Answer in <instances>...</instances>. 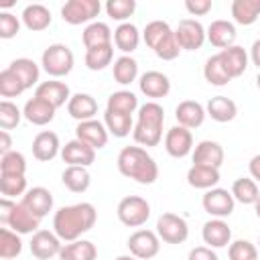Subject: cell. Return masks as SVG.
Segmentation results:
<instances>
[{"label": "cell", "instance_id": "obj_1", "mask_svg": "<svg viewBox=\"0 0 260 260\" xmlns=\"http://www.w3.org/2000/svg\"><path fill=\"white\" fill-rule=\"evenodd\" d=\"M98 211L91 203L81 201L75 205H65L53 215V232L63 242H75L81 234L89 232L95 225Z\"/></svg>", "mask_w": 260, "mask_h": 260}, {"label": "cell", "instance_id": "obj_2", "mask_svg": "<svg viewBox=\"0 0 260 260\" xmlns=\"http://www.w3.org/2000/svg\"><path fill=\"white\" fill-rule=\"evenodd\" d=\"M118 171L140 185H152L158 179V165L142 146H124L118 154Z\"/></svg>", "mask_w": 260, "mask_h": 260}, {"label": "cell", "instance_id": "obj_3", "mask_svg": "<svg viewBox=\"0 0 260 260\" xmlns=\"http://www.w3.org/2000/svg\"><path fill=\"white\" fill-rule=\"evenodd\" d=\"M0 221L4 223V228H10L20 236L39 232V223H41V219L35 217L20 201L16 203L6 197L0 199Z\"/></svg>", "mask_w": 260, "mask_h": 260}, {"label": "cell", "instance_id": "obj_4", "mask_svg": "<svg viewBox=\"0 0 260 260\" xmlns=\"http://www.w3.org/2000/svg\"><path fill=\"white\" fill-rule=\"evenodd\" d=\"M41 65L45 69L47 75L51 77H65L71 73L73 65H75V57L71 53V49L63 43H53L43 51L41 57Z\"/></svg>", "mask_w": 260, "mask_h": 260}, {"label": "cell", "instance_id": "obj_5", "mask_svg": "<svg viewBox=\"0 0 260 260\" xmlns=\"http://www.w3.org/2000/svg\"><path fill=\"white\" fill-rule=\"evenodd\" d=\"M116 213H118V219L124 225H128V228H140L150 217V203L144 197L128 195V197L120 199V203L116 207Z\"/></svg>", "mask_w": 260, "mask_h": 260}, {"label": "cell", "instance_id": "obj_6", "mask_svg": "<svg viewBox=\"0 0 260 260\" xmlns=\"http://www.w3.org/2000/svg\"><path fill=\"white\" fill-rule=\"evenodd\" d=\"M156 234L165 244H183L189 238V225L185 217L165 211L156 219Z\"/></svg>", "mask_w": 260, "mask_h": 260}, {"label": "cell", "instance_id": "obj_7", "mask_svg": "<svg viewBox=\"0 0 260 260\" xmlns=\"http://www.w3.org/2000/svg\"><path fill=\"white\" fill-rule=\"evenodd\" d=\"M102 4L100 0H69L63 4L61 8V18L67 24H85V22H93V18L100 14Z\"/></svg>", "mask_w": 260, "mask_h": 260}, {"label": "cell", "instance_id": "obj_8", "mask_svg": "<svg viewBox=\"0 0 260 260\" xmlns=\"http://www.w3.org/2000/svg\"><path fill=\"white\" fill-rule=\"evenodd\" d=\"M175 37H177V43L181 47V51H197L203 47L205 39H207V32H205V26L195 20V18H183L179 20L177 28H175Z\"/></svg>", "mask_w": 260, "mask_h": 260}, {"label": "cell", "instance_id": "obj_9", "mask_svg": "<svg viewBox=\"0 0 260 260\" xmlns=\"http://www.w3.org/2000/svg\"><path fill=\"white\" fill-rule=\"evenodd\" d=\"M201 205H203V209H205L211 217L223 219V217H230V215L234 213L236 199H234L232 191L221 189V187H213V189L205 191V195H203V199H201Z\"/></svg>", "mask_w": 260, "mask_h": 260}, {"label": "cell", "instance_id": "obj_10", "mask_svg": "<svg viewBox=\"0 0 260 260\" xmlns=\"http://www.w3.org/2000/svg\"><path fill=\"white\" fill-rule=\"evenodd\" d=\"M128 250L138 260H150L160 250V238L152 230H136L128 238Z\"/></svg>", "mask_w": 260, "mask_h": 260}, {"label": "cell", "instance_id": "obj_11", "mask_svg": "<svg viewBox=\"0 0 260 260\" xmlns=\"http://www.w3.org/2000/svg\"><path fill=\"white\" fill-rule=\"evenodd\" d=\"M63 240L55 234V232H49V230H39L32 234L30 238V254L39 260H49L53 256H59L63 244Z\"/></svg>", "mask_w": 260, "mask_h": 260}, {"label": "cell", "instance_id": "obj_12", "mask_svg": "<svg viewBox=\"0 0 260 260\" xmlns=\"http://www.w3.org/2000/svg\"><path fill=\"white\" fill-rule=\"evenodd\" d=\"M165 150L173 158H185L193 150V134L189 128L183 126H173L165 134Z\"/></svg>", "mask_w": 260, "mask_h": 260}, {"label": "cell", "instance_id": "obj_13", "mask_svg": "<svg viewBox=\"0 0 260 260\" xmlns=\"http://www.w3.org/2000/svg\"><path fill=\"white\" fill-rule=\"evenodd\" d=\"M108 128L104 122L100 120H85V122H77V128H75V138L89 144L91 148L100 150L108 144Z\"/></svg>", "mask_w": 260, "mask_h": 260}, {"label": "cell", "instance_id": "obj_14", "mask_svg": "<svg viewBox=\"0 0 260 260\" xmlns=\"http://www.w3.org/2000/svg\"><path fill=\"white\" fill-rule=\"evenodd\" d=\"M61 158L67 162V167H89L95 160V148L73 138L61 148Z\"/></svg>", "mask_w": 260, "mask_h": 260}, {"label": "cell", "instance_id": "obj_15", "mask_svg": "<svg viewBox=\"0 0 260 260\" xmlns=\"http://www.w3.org/2000/svg\"><path fill=\"white\" fill-rule=\"evenodd\" d=\"M20 203H22L35 217L43 219V217L49 215V211L53 209V195H51V191H49L47 187H32V189H28V191L22 195Z\"/></svg>", "mask_w": 260, "mask_h": 260}, {"label": "cell", "instance_id": "obj_16", "mask_svg": "<svg viewBox=\"0 0 260 260\" xmlns=\"http://www.w3.org/2000/svg\"><path fill=\"white\" fill-rule=\"evenodd\" d=\"M138 87L146 98L158 100V98H167L171 91V79L160 73V71H146L140 75L138 79Z\"/></svg>", "mask_w": 260, "mask_h": 260}, {"label": "cell", "instance_id": "obj_17", "mask_svg": "<svg viewBox=\"0 0 260 260\" xmlns=\"http://www.w3.org/2000/svg\"><path fill=\"white\" fill-rule=\"evenodd\" d=\"M61 144H59V136L51 130H43L35 136L32 140V156L41 162H49L53 160L57 154H61Z\"/></svg>", "mask_w": 260, "mask_h": 260}, {"label": "cell", "instance_id": "obj_18", "mask_svg": "<svg viewBox=\"0 0 260 260\" xmlns=\"http://www.w3.org/2000/svg\"><path fill=\"white\" fill-rule=\"evenodd\" d=\"M201 238L209 248H225L228 244H232V230L223 219L213 217L203 223Z\"/></svg>", "mask_w": 260, "mask_h": 260}, {"label": "cell", "instance_id": "obj_19", "mask_svg": "<svg viewBox=\"0 0 260 260\" xmlns=\"http://www.w3.org/2000/svg\"><path fill=\"white\" fill-rule=\"evenodd\" d=\"M205 32H207V41H209L213 47L221 49V51L228 49V47H232V45L236 43V37H238L234 22L223 20V18L213 20V22L205 28Z\"/></svg>", "mask_w": 260, "mask_h": 260}, {"label": "cell", "instance_id": "obj_20", "mask_svg": "<svg viewBox=\"0 0 260 260\" xmlns=\"http://www.w3.org/2000/svg\"><path fill=\"white\" fill-rule=\"evenodd\" d=\"M35 95L41 98V100H45V102H49L55 108H61V106L69 104V100H71L69 85L63 83V81H55V79L39 83L37 89H35Z\"/></svg>", "mask_w": 260, "mask_h": 260}, {"label": "cell", "instance_id": "obj_21", "mask_svg": "<svg viewBox=\"0 0 260 260\" xmlns=\"http://www.w3.org/2000/svg\"><path fill=\"white\" fill-rule=\"evenodd\" d=\"M205 116H207L205 108L195 100H185L175 108V118H177L179 126L189 128V130L199 128L205 122Z\"/></svg>", "mask_w": 260, "mask_h": 260}, {"label": "cell", "instance_id": "obj_22", "mask_svg": "<svg viewBox=\"0 0 260 260\" xmlns=\"http://www.w3.org/2000/svg\"><path fill=\"white\" fill-rule=\"evenodd\" d=\"M193 165L219 169L223 165V148L215 140H201L193 148Z\"/></svg>", "mask_w": 260, "mask_h": 260}, {"label": "cell", "instance_id": "obj_23", "mask_svg": "<svg viewBox=\"0 0 260 260\" xmlns=\"http://www.w3.org/2000/svg\"><path fill=\"white\" fill-rule=\"evenodd\" d=\"M55 112H57L55 106H51L49 102H45V100H41V98H37V95L30 98V100L24 104V108H22V116H24L30 124H35V126H45V124L53 122Z\"/></svg>", "mask_w": 260, "mask_h": 260}, {"label": "cell", "instance_id": "obj_24", "mask_svg": "<svg viewBox=\"0 0 260 260\" xmlns=\"http://www.w3.org/2000/svg\"><path fill=\"white\" fill-rule=\"evenodd\" d=\"M223 69L228 71V75L234 79V77H240L246 67H248V53L244 51V47H238V45H232L223 51L217 53Z\"/></svg>", "mask_w": 260, "mask_h": 260}, {"label": "cell", "instance_id": "obj_25", "mask_svg": "<svg viewBox=\"0 0 260 260\" xmlns=\"http://www.w3.org/2000/svg\"><path fill=\"white\" fill-rule=\"evenodd\" d=\"M67 112L77 122L93 120V116L98 114V102L89 93H73L67 104Z\"/></svg>", "mask_w": 260, "mask_h": 260}, {"label": "cell", "instance_id": "obj_26", "mask_svg": "<svg viewBox=\"0 0 260 260\" xmlns=\"http://www.w3.org/2000/svg\"><path fill=\"white\" fill-rule=\"evenodd\" d=\"M20 18H22V24L28 30H32V32H41V30L49 28L51 26V20H53L51 10L45 4H28L22 10V16Z\"/></svg>", "mask_w": 260, "mask_h": 260}, {"label": "cell", "instance_id": "obj_27", "mask_svg": "<svg viewBox=\"0 0 260 260\" xmlns=\"http://www.w3.org/2000/svg\"><path fill=\"white\" fill-rule=\"evenodd\" d=\"M205 112H207V116H209L211 120L223 124V122H232V120L236 118L238 106H236L234 100H230V98H225V95H215V98H211V100L207 102Z\"/></svg>", "mask_w": 260, "mask_h": 260}, {"label": "cell", "instance_id": "obj_28", "mask_svg": "<svg viewBox=\"0 0 260 260\" xmlns=\"http://www.w3.org/2000/svg\"><path fill=\"white\" fill-rule=\"evenodd\" d=\"M187 183L195 189H213L219 183V169L213 167H201V165H193L187 171Z\"/></svg>", "mask_w": 260, "mask_h": 260}, {"label": "cell", "instance_id": "obj_29", "mask_svg": "<svg viewBox=\"0 0 260 260\" xmlns=\"http://www.w3.org/2000/svg\"><path fill=\"white\" fill-rule=\"evenodd\" d=\"M140 43V32L132 22H122L116 26L114 30V45L116 49H120L124 55H130L138 49Z\"/></svg>", "mask_w": 260, "mask_h": 260}, {"label": "cell", "instance_id": "obj_30", "mask_svg": "<svg viewBox=\"0 0 260 260\" xmlns=\"http://www.w3.org/2000/svg\"><path fill=\"white\" fill-rule=\"evenodd\" d=\"M81 39H83V45H85V49H93V47L112 45V39H114V35H112V30H110V26H108L106 22L93 20L91 24H87V26L83 28V35H81Z\"/></svg>", "mask_w": 260, "mask_h": 260}, {"label": "cell", "instance_id": "obj_31", "mask_svg": "<svg viewBox=\"0 0 260 260\" xmlns=\"http://www.w3.org/2000/svg\"><path fill=\"white\" fill-rule=\"evenodd\" d=\"M59 258L61 260H95L98 248L89 240H75V242H69L61 248Z\"/></svg>", "mask_w": 260, "mask_h": 260}, {"label": "cell", "instance_id": "obj_32", "mask_svg": "<svg viewBox=\"0 0 260 260\" xmlns=\"http://www.w3.org/2000/svg\"><path fill=\"white\" fill-rule=\"evenodd\" d=\"M61 181L71 193H83L91 185V177H89L87 167H67L61 173Z\"/></svg>", "mask_w": 260, "mask_h": 260}, {"label": "cell", "instance_id": "obj_33", "mask_svg": "<svg viewBox=\"0 0 260 260\" xmlns=\"http://www.w3.org/2000/svg\"><path fill=\"white\" fill-rule=\"evenodd\" d=\"M232 16L238 24L250 26L260 18V0H234Z\"/></svg>", "mask_w": 260, "mask_h": 260}, {"label": "cell", "instance_id": "obj_34", "mask_svg": "<svg viewBox=\"0 0 260 260\" xmlns=\"http://www.w3.org/2000/svg\"><path fill=\"white\" fill-rule=\"evenodd\" d=\"M112 73H114L116 83H120V85H130V83L136 81V77H138V63H136L134 57L122 55V57H118V59L114 61Z\"/></svg>", "mask_w": 260, "mask_h": 260}, {"label": "cell", "instance_id": "obj_35", "mask_svg": "<svg viewBox=\"0 0 260 260\" xmlns=\"http://www.w3.org/2000/svg\"><path fill=\"white\" fill-rule=\"evenodd\" d=\"M104 124H106L108 132L112 136H116V138H124V136L130 134V130H134L132 116L120 114V112H112V110L104 112Z\"/></svg>", "mask_w": 260, "mask_h": 260}, {"label": "cell", "instance_id": "obj_36", "mask_svg": "<svg viewBox=\"0 0 260 260\" xmlns=\"http://www.w3.org/2000/svg\"><path fill=\"white\" fill-rule=\"evenodd\" d=\"M232 195L236 201L244 203V205H254L260 197V189H258V183L250 177H240L234 181L232 185Z\"/></svg>", "mask_w": 260, "mask_h": 260}, {"label": "cell", "instance_id": "obj_37", "mask_svg": "<svg viewBox=\"0 0 260 260\" xmlns=\"http://www.w3.org/2000/svg\"><path fill=\"white\" fill-rule=\"evenodd\" d=\"M8 67L18 75V79L24 83L26 89H30L32 85H37L39 75H41V69H39V65H37L32 59H28V57H20V59H14Z\"/></svg>", "mask_w": 260, "mask_h": 260}, {"label": "cell", "instance_id": "obj_38", "mask_svg": "<svg viewBox=\"0 0 260 260\" xmlns=\"http://www.w3.org/2000/svg\"><path fill=\"white\" fill-rule=\"evenodd\" d=\"M138 108H140V106H138V98H136V93H132L130 89L114 91V93L108 98V106H106V110L120 112V114H128V116H132Z\"/></svg>", "mask_w": 260, "mask_h": 260}, {"label": "cell", "instance_id": "obj_39", "mask_svg": "<svg viewBox=\"0 0 260 260\" xmlns=\"http://www.w3.org/2000/svg\"><path fill=\"white\" fill-rule=\"evenodd\" d=\"M203 77H205L207 83H211V85H215V87H223V85H228V83L232 81V77H230L228 71L223 69V65H221L217 53L211 55V57L205 61V65H203Z\"/></svg>", "mask_w": 260, "mask_h": 260}, {"label": "cell", "instance_id": "obj_40", "mask_svg": "<svg viewBox=\"0 0 260 260\" xmlns=\"http://www.w3.org/2000/svg\"><path fill=\"white\" fill-rule=\"evenodd\" d=\"M114 59V45H104V47H93L85 51V67L91 71H102L106 69Z\"/></svg>", "mask_w": 260, "mask_h": 260}, {"label": "cell", "instance_id": "obj_41", "mask_svg": "<svg viewBox=\"0 0 260 260\" xmlns=\"http://www.w3.org/2000/svg\"><path fill=\"white\" fill-rule=\"evenodd\" d=\"M22 252V240L20 234L12 232L10 228L0 230V258L2 260H12Z\"/></svg>", "mask_w": 260, "mask_h": 260}, {"label": "cell", "instance_id": "obj_42", "mask_svg": "<svg viewBox=\"0 0 260 260\" xmlns=\"http://www.w3.org/2000/svg\"><path fill=\"white\" fill-rule=\"evenodd\" d=\"M175 30L169 26V22H165V20H150L146 26H144V30H142V39H144V43L150 47V49H154L160 41H165L169 35H173Z\"/></svg>", "mask_w": 260, "mask_h": 260}, {"label": "cell", "instance_id": "obj_43", "mask_svg": "<svg viewBox=\"0 0 260 260\" xmlns=\"http://www.w3.org/2000/svg\"><path fill=\"white\" fill-rule=\"evenodd\" d=\"M138 124H146V126H154V128H162L165 124V110L160 104L156 102H146L138 108Z\"/></svg>", "mask_w": 260, "mask_h": 260}, {"label": "cell", "instance_id": "obj_44", "mask_svg": "<svg viewBox=\"0 0 260 260\" xmlns=\"http://www.w3.org/2000/svg\"><path fill=\"white\" fill-rule=\"evenodd\" d=\"M22 91H26L24 83L18 79V75L6 67L0 71V95L2 98H18Z\"/></svg>", "mask_w": 260, "mask_h": 260}, {"label": "cell", "instance_id": "obj_45", "mask_svg": "<svg viewBox=\"0 0 260 260\" xmlns=\"http://www.w3.org/2000/svg\"><path fill=\"white\" fill-rule=\"evenodd\" d=\"M26 189V179L24 175H0V193L6 199L24 195Z\"/></svg>", "mask_w": 260, "mask_h": 260}, {"label": "cell", "instance_id": "obj_46", "mask_svg": "<svg viewBox=\"0 0 260 260\" xmlns=\"http://www.w3.org/2000/svg\"><path fill=\"white\" fill-rule=\"evenodd\" d=\"M134 142L140 146H156L162 140V128H154V126H144V124H134L132 130Z\"/></svg>", "mask_w": 260, "mask_h": 260}, {"label": "cell", "instance_id": "obj_47", "mask_svg": "<svg viewBox=\"0 0 260 260\" xmlns=\"http://www.w3.org/2000/svg\"><path fill=\"white\" fill-rule=\"evenodd\" d=\"M26 173V158L22 152L10 150L0 158V175H24Z\"/></svg>", "mask_w": 260, "mask_h": 260}, {"label": "cell", "instance_id": "obj_48", "mask_svg": "<svg viewBox=\"0 0 260 260\" xmlns=\"http://www.w3.org/2000/svg\"><path fill=\"white\" fill-rule=\"evenodd\" d=\"M136 10V2L134 0H108L106 2V12L110 18L118 20L120 24L126 22Z\"/></svg>", "mask_w": 260, "mask_h": 260}, {"label": "cell", "instance_id": "obj_49", "mask_svg": "<svg viewBox=\"0 0 260 260\" xmlns=\"http://www.w3.org/2000/svg\"><path fill=\"white\" fill-rule=\"evenodd\" d=\"M20 118H24V116H22V112L18 110L16 104H12L10 100H2V102H0V128H2V130H12V128H16V126L20 124Z\"/></svg>", "mask_w": 260, "mask_h": 260}, {"label": "cell", "instance_id": "obj_50", "mask_svg": "<svg viewBox=\"0 0 260 260\" xmlns=\"http://www.w3.org/2000/svg\"><path fill=\"white\" fill-rule=\"evenodd\" d=\"M228 256H230V260H256L258 248L248 240H236L230 244Z\"/></svg>", "mask_w": 260, "mask_h": 260}, {"label": "cell", "instance_id": "obj_51", "mask_svg": "<svg viewBox=\"0 0 260 260\" xmlns=\"http://www.w3.org/2000/svg\"><path fill=\"white\" fill-rule=\"evenodd\" d=\"M152 51H154V55H156L158 59H162V61H173V59H177L179 53H181V47H179V43H177L175 32L169 35L165 41H160Z\"/></svg>", "mask_w": 260, "mask_h": 260}, {"label": "cell", "instance_id": "obj_52", "mask_svg": "<svg viewBox=\"0 0 260 260\" xmlns=\"http://www.w3.org/2000/svg\"><path fill=\"white\" fill-rule=\"evenodd\" d=\"M20 30V20L10 12H0V39H12Z\"/></svg>", "mask_w": 260, "mask_h": 260}, {"label": "cell", "instance_id": "obj_53", "mask_svg": "<svg viewBox=\"0 0 260 260\" xmlns=\"http://www.w3.org/2000/svg\"><path fill=\"white\" fill-rule=\"evenodd\" d=\"M185 8L191 16H205L211 10V0H187Z\"/></svg>", "mask_w": 260, "mask_h": 260}, {"label": "cell", "instance_id": "obj_54", "mask_svg": "<svg viewBox=\"0 0 260 260\" xmlns=\"http://www.w3.org/2000/svg\"><path fill=\"white\" fill-rule=\"evenodd\" d=\"M187 260H219V258L213 252V248H209V246H197V248H193L189 252Z\"/></svg>", "mask_w": 260, "mask_h": 260}, {"label": "cell", "instance_id": "obj_55", "mask_svg": "<svg viewBox=\"0 0 260 260\" xmlns=\"http://www.w3.org/2000/svg\"><path fill=\"white\" fill-rule=\"evenodd\" d=\"M12 150V138L8 134V130H0V152L8 154Z\"/></svg>", "mask_w": 260, "mask_h": 260}, {"label": "cell", "instance_id": "obj_56", "mask_svg": "<svg viewBox=\"0 0 260 260\" xmlns=\"http://www.w3.org/2000/svg\"><path fill=\"white\" fill-rule=\"evenodd\" d=\"M248 169H250L252 179H254L256 183H260V154H256V156H252V158H250Z\"/></svg>", "mask_w": 260, "mask_h": 260}, {"label": "cell", "instance_id": "obj_57", "mask_svg": "<svg viewBox=\"0 0 260 260\" xmlns=\"http://www.w3.org/2000/svg\"><path fill=\"white\" fill-rule=\"evenodd\" d=\"M250 59H252V63L260 69V39H256V41L252 43V47H250Z\"/></svg>", "mask_w": 260, "mask_h": 260}, {"label": "cell", "instance_id": "obj_58", "mask_svg": "<svg viewBox=\"0 0 260 260\" xmlns=\"http://www.w3.org/2000/svg\"><path fill=\"white\" fill-rule=\"evenodd\" d=\"M114 260H138V258L132 256V254H122V256H118V258H114Z\"/></svg>", "mask_w": 260, "mask_h": 260}, {"label": "cell", "instance_id": "obj_59", "mask_svg": "<svg viewBox=\"0 0 260 260\" xmlns=\"http://www.w3.org/2000/svg\"><path fill=\"white\" fill-rule=\"evenodd\" d=\"M254 211H256V217L260 219V197H258V201L254 203Z\"/></svg>", "mask_w": 260, "mask_h": 260}, {"label": "cell", "instance_id": "obj_60", "mask_svg": "<svg viewBox=\"0 0 260 260\" xmlns=\"http://www.w3.org/2000/svg\"><path fill=\"white\" fill-rule=\"evenodd\" d=\"M256 85H258V89H260V71H258V77H256Z\"/></svg>", "mask_w": 260, "mask_h": 260}, {"label": "cell", "instance_id": "obj_61", "mask_svg": "<svg viewBox=\"0 0 260 260\" xmlns=\"http://www.w3.org/2000/svg\"><path fill=\"white\" fill-rule=\"evenodd\" d=\"M258 244H260V240H258Z\"/></svg>", "mask_w": 260, "mask_h": 260}]
</instances>
